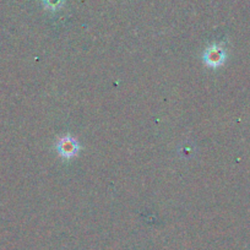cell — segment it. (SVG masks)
<instances>
[{
    "mask_svg": "<svg viewBox=\"0 0 250 250\" xmlns=\"http://www.w3.org/2000/svg\"><path fill=\"white\" fill-rule=\"evenodd\" d=\"M223 59H225V52L218 47H211L206 50L205 53V60L208 65L216 66L222 64Z\"/></svg>",
    "mask_w": 250,
    "mask_h": 250,
    "instance_id": "2",
    "label": "cell"
},
{
    "mask_svg": "<svg viewBox=\"0 0 250 250\" xmlns=\"http://www.w3.org/2000/svg\"><path fill=\"white\" fill-rule=\"evenodd\" d=\"M78 144L70 136H65L62 138V140L58 144V150L62 153L64 157H71V156H75L76 152H78Z\"/></svg>",
    "mask_w": 250,
    "mask_h": 250,
    "instance_id": "1",
    "label": "cell"
}]
</instances>
